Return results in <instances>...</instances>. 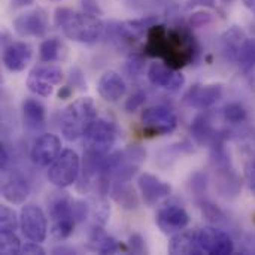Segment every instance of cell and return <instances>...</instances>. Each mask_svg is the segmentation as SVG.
<instances>
[{
	"mask_svg": "<svg viewBox=\"0 0 255 255\" xmlns=\"http://www.w3.org/2000/svg\"><path fill=\"white\" fill-rule=\"evenodd\" d=\"M54 24L63 34L79 43H94L103 34V22L88 12H78L69 7H58L54 15Z\"/></svg>",
	"mask_w": 255,
	"mask_h": 255,
	"instance_id": "6da1fadb",
	"label": "cell"
},
{
	"mask_svg": "<svg viewBox=\"0 0 255 255\" xmlns=\"http://www.w3.org/2000/svg\"><path fill=\"white\" fill-rule=\"evenodd\" d=\"M97 120V108L91 97H79L69 103L60 118V130L66 140L85 136Z\"/></svg>",
	"mask_w": 255,
	"mask_h": 255,
	"instance_id": "7a4b0ae2",
	"label": "cell"
},
{
	"mask_svg": "<svg viewBox=\"0 0 255 255\" xmlns=\"http://www.w3.org/2000/svg\"><path fill=\"white\" fill-rule=\"evenodd\" d=\"M73 200L67 193H54L48 203V214L51 220L49 235L54 241H66L75 229V214H73Z\"/></svg>",
	"mask_w": 255,
	"mask_h": 255,
	"instance_id": "3957f363",
	"label": "cell"
},
{
	"mask_svg": "<svg viewBox=\"0 0 255 255\" xmlns=\"http://www.w3.org/2000/svg\"><path fill=\"white\" fill-rule=\"evenodd\" d=\"M81 170L79 155L73 149H63L48 169V179L58 188L70 187L76 182Z\"/></svg>",
	"mask_w": 255,
	"mask_h": 255,
	"instance_id": "277c9868",
	"label": "cell"
},
{
	"mask_svg": "<svg viewBox=\"0 0 255 255\" xmlns=\"http://www.w3.org/2000/svg\"><path fill=\"white\" fill-rule=\"evenodd\" d=\"M117 136H118V128L115 123L105 118H97L91 126V128L88 130V133L85 134L87 148H88L87 151L99 155H105L114 146Z\"/></svg>",
	"mask_w": 255,
	"mask_h": 255,
	"instance_id": "5b68a950",
	"label": "cell"
},
{
	"mask_svg": "<svg viewBox=\"0 0 255 255\" xmlns=\"http://www.w3.org/2000/svg\"><path fill=\"white\" fill-rule=\"evenodd\" d=\"M63 81V70L52 64H42L34 67L28 78H27V87L31 93L40 97H48L52 94L54 87L58 85Z\"/></svg>",
	"mask_w": 255,
	"mask_h": 255,
	"instance_id": "8992f818",
	"label": "cell"
},
{
	"mask_svg": "<svg viewBox=\"0 0 255 255\" xmlns=\"http://www.w3.org/2000/svg\"><path fill=\"white\" fill-rule=\"evenodd\" d=\"M19 229L28 241L42 244L48 235V221L43 211L34 205L22 206L19 212Z\"/></svg>",
	"mask_w": 255,
	"mask_h": 255,
	"instance_id": "52a82bcc",
	"label": "cell"
},
{
	"mask_svg": "<svg viewBox=\"0 0 255 255\" xmlns=\"http://www.w3.org/2000/svg\"><path fill=\"white\" fill-rule=\"evenodd\" d=\"M196 233H197V242L202 250V254H233L235 244L226 232L215 229V227H202V229L196 230Z\"/></svg>",
	"mask_w": 255,
	"mask_h": 255,
	"instance_id": "ba28073f",
	"label": "cell"
},
{
	"mask_svg": "<svg viewBox=\"0 0 255 255\" xmlns=\"http://www.w3.org/2000/svg\"><path fill=\"white\" fill-rule=\"evenodd\" d=\"M140 123L143 128L154 134H169L178 126V118L166 106H152L142 112Z\"/></svg>",
	"mask_w": 255,
	"mask_h": 255,
	"instance_id": "9c48e42d",
	"label": "cell"
},
{
	"mask_svg": "<svg viewBox=\"0 0 255 255\" xmlns=\"http://www.w3.org/2000/svg\"><path fill=\"white\" fill-rule=\"evenodd\" d=\"M13 30L21 37H43L48 30V18L42 9H31L13 19Z\"/></svg>",
	"mask_w": 255,
	"mask_h": 255,
	"instance_id": "30bf717a",
	"label": "cell"
},
{
	"mask_svg": "<svg viewBox=\"0 0 255 255\" xmlns=\"http://www.w3.org/2000/svg\"><path fill=\"white\" fill-rule=\"evenodd\" d=\"M155 223L163 233L176 235L190 224V215L179 205H164L157 211Z\"/></svg>",
	"mask_w": 255,
	"mask_h": 255,
	"instance_id": "8fae6325",
	"label": "cell"
},
{
	"mask_svg": "<svg viewBox=\"0 0 255 255\" xmlns=\"http://www.w3.org/2000/svg\"><path fill=\"white\" fill-rule=\"evenodd\" d=\"M61 154V140L52 133L39 136L31 146V161L40 167H49L55 158Z\"/></svg>",
	"mask_w": 255,
	"mask_h": 255,
	"instance_id": "7c38bea8",
	"label": "cell"
},
{
	"mask_svg": "<svg viewBox=\"0 0 255 255\" xmlns=\"http://www.w3.org/2000/svg\"><path fill=\"white\" fill-rule=\"evenodd\" d=\"M223 96L221 84H206V85H193L182 97L184 105L194 109H208L214 106Z\"/></svg>",
	"mask_w": 255,
	"mask_h": 255,
	"instance_id": "4fadbf2b",
	"label": "cell"
},
{
	"mask_svg": "<svg viewBox=\"0 0 255 255\" xmlns=\"http://www.w3.org/2000/svg\"><path fill=\"white\" fill-rule=\"evenodd\" d=\"M146 76L152 85L169 91H179L185 84V76L181 72L163 63H152L148 69Z\"/></svg>",
	"mask_w": 255,
	"mask_h": 255,
	"instance_id": "5bb4252c",
	"label": "cell"
},
{
	"mask_svg": "<svg viewBox=\"0 0 255 255\" xmlns=\"http://www.w3.org/2000/svg\"><path fill=\"white\" fill-rule=\"evenodd\" d=\"M28 194H30V184L21 172L13 170L3 178L1 196L6 202L12 205H24Z\"/></svg>",
	"mask_w": 255,
	"mask_h": 255,
	"instance_id": "9a60e30c",
	"label": "cell"
},
{
	"mask_svg": "<svg viewBox=\"0 0 255 255\" xmlns=\"http://www.w3.org/2000/svg\"><path fill=\"white\" fill-rule=\"evenodd\" d=\"M137 187L148 206H155L160 200L167 197L172 191L170 185L151 173H142L137 178Z\"/></svg>",
	"mask_w": 255,
	"mask_h": 255,
	"instance_id": "2e32d148",
	"label": "cell"
},
{
	"mask_svg": "<svg viewBox=\"0 0 255 255\" xmlns=\"http://www.w3.org/2000/svg\"><path fill=\"white\" fill-rule=\"evenodd\" d=\"M33 57V49L25 42H10L3 49V66L9 72H22Z\"/></svg>",
	"mask_w": 255,
	"mask_h": 255,
	"instance_id": "e0dca14e",
	"label": "cell"
},
{
	"mask_svg": "<svg viewBox=\"0 0 255 255\" xmlns=\"http://www.w3.org/2000/svg\"><path fill=\"white\" fill-rule=\"evenodd\" d=\"M97 91L102 99L114 103L124 97L127 85L117 72H105L97 82Z\"/></svg>",
	"mask_w": 255,
	"mask_h": 255,
	"instance_id": "ac0fdd59",
	"label": "cell"
},
{
	"mask_svg": "<svg viewBox=\"0 0 255 255\" xmlns=\"http://www.w3.org/2000/svg\"><path fill=\"white\" fill-rule=\"evenodd\" d=\"M169 253L170 254H196L202 255V250L197 242V233L196 230L190 232H179L173 236L169 245Z\"/></svg>",
	"mask_w": 255,
	"mask_h": 255,
	"instance_id": "d6986e66",
	"label": "cell"
},
{
	"mask_svg": "<svg viewBox=\"0 0 255 255\" xmlns=\"http://www.w3.org/2000/svg\"><path fill=\"white\" fill-rule=\"evenodd\" d=\"M24 124L31 130H39L46 123V111L43 105L36 99H25L22 102Z\"/></svg>",
	"mask_w": 255,
	"mask_h": 255,
	"instance_id": "ffe728a7",
	"label": "cell"
},
{
	"mask_svg": "<svg viewBox=\"0 0 255 255\" xmlns=\"http://www.w3.org/2000/svg\"><path fill=\"white\" fill-rule=\"evenodd\" d=\"M244 40H245V37H244V33L242 31H239L238 28L229 30L221 37V52H223V55L227 60H230V61H236L238 52H239Z\"/></svg>",
	"mask_w": 255,
	"mask_h": 255,
	"instance_id": "44dd1931",
	"label": "cell"
},
{
	"mask_svg": "<svg viewBox=\"0 0 255 255\" xmlns=\"http://www.w3.org/2000/svg\"><path fill=\"white\" fill-rule=\"evenodd\" d=\"M238 67L242 73H248L255 67V39H245L236 58Z\"/></svg>",
	"mask_w": 255,
	"mask_h": 255,
	"instance_id": "7402d4cb",
	"label": "cell"
},
{
	"mask_svg": "<svg viewBox=\"0 0 255 255\" xmlns=\"http://www.w3.org/2000/svg\"><path fill=\"white\" fill-rule=\"evenodd\" d=\"M94 250L100 254H114L118 251V244L114 238H111L108 233H105L100 229H94L90 238Z\"/></svg>",
	"mask_w": 255,
	"mask_h": 255,
	"instance_id": "603a6c76",
	"label": "cell"
},
{
	"mask_svg": "<svg viewBox=\"0 0 255 255\" xmlns=\"http://www.w3.org/2000/svg\"><path fill=\"white\" fill-rule=\"evenodd\" d=\"M39 57L43 63L58 61L63 57V43L55 37L43 40L39 46Z\"/></svg>",
	"mask_w": 255,
	"mask_h": 255,
	"instance_id": "cb8c5ba5",
	"label": "cell"
},
{
	"mask_svg": "<svg viewBox=\"0 0 255 255\" xmlns=\"http://www.w3.org/2000/svg\"><path fill=\"white\" fill-rule=\"evenodd\" d=\"M126 182H121V181H117V185L112 188V196L114 199L124 208H136L137 206V199H136V194L134 191L128 187V185H124Z\"/></svg>",
	"mask_w": 255,
	"mask_h": 255,
	"instance_id": "d4e9b609",
	"label": "cell"
},
{
	"mask_svg": "<svg viewBox=\"0 0 255 255\" xmlns=\"http://www.w3.org/2000/svg\"><path fill=\"white\" fill-rule=\"evenodd\" d=\"M21 242L13 232H1L0 233V253L4 255L21 254Z\"/></svg>",
	"mask_w": 255,
	"mask_h": 255,
	"instance_id": "484cf974",
	"label": "cell"
},
{
	"mask_svg": "<svg viewBox=\"0 0 255 255\" xmlns=\"http://www.w3.org/2000/svg\"><path fill=\"white\" fill-rule=\"evenodd\" d=\"M18 226H19V218H16V214L7 206H1V209H0V230L1 232H15V229Z\"/></svg>",
	"mask_w": 255,
	"mask_h": 255,
	"instance_id": "4316f807",
	"label": "cell"
},
{
	"mask_svg": "<svg viewBox=\"0 0 255 255\" xmlns=\"http://www.w3.org/2000/svg\"><path fill=\"white\" fill-rule=\"evenodd\" d=\"M224 118L232 124H241L247 120V111L239 103H230L224 109Z\"/></svg>",
	"mask_w": 255,
	"mask_h": 255,
	"instance_id": "83f0119b",
	"label": "cell"
},
{
	"mask_svg": "<svg viewBox=\"0 0 255 255\" xmlns=\"http://www.w3.org/2000/svg\"><path fill=\"white\" fill-rule=\"evenodd\" d=\"M193 133H194V137L200 142V143H205L208 142L211 137H212V128L209 126V123L203 118H197L194 121V126H193Z\"/></svg>",
	"mask_w": 255,
	"mask_h": 255,
	"instance_id": "f1b7e54d",
	"label": "cell"
},
{
	"mask_svg": "<svg viewBox=\"0 0 255 255\" xmlns=\"http://www.w3.org/2000/svg\"><path fill=\"white\" fill-rule=\"evenodd\" d=\"M145 94L143 93H136V94H133L128 100H127V103H126V109L127 111H136L137 108H140L142 106V103L145 102Z\"/></svg>",
	"mask_w": 255,
	"mask_h": 255,
	"instance_id": "f546056e",
	"label": "cell"
},
{
	"mask_svg": "<svg viewBox=\"0 0 255 255\" xmlns=\"http://www.w3.org/2000/svg\"><path fill=\"white\" fill-rule=\"evenodd\" d=\"M21 254L43 255L45 254V250L40 247V244H39V242H33V241H30V242H27V244L22 247V250H21Z\"/></svg>",
	"mask_w": 255,
	"mask_h": 255,
	"instance_id": "4dcf8cb0",
	"label": "cell"
},
{
	"mask_svg": "<svg viewBox=\"0 0 255 255\" xmlns=\"http://www.w3.org/2000/svg\"><path fill=\"white\" fill-rule=\"evenodd\" d=\"M108 217H109V209H108V205L103 202V203H99L97 208H96V221L99 224H105L108 221Z\"/></svg>",
	"mask_w": 255,
	"mask_h": 255,
	"instance_id": "1f68e13d",
	"label": "cell"
},
{
	"mask_svg": "<svg viewBox=\"0 0 255 255\" xmlns=\"http://www.w3.org/2000/svg\"><path fill=\"white\" fill-rule=\"evenodd\" d=\"M247 181L250 188L255 193V163L250 164V167L247 169Z\"/></svg>",
	"mask_w": 255,
	"mask_h": 255,
	"instance_id": "d6a6232c",
	"label": "cell"
},
{
	"mask_svg": "<svg viewBox=\"0 0 255 255\" xmlns=\"http://www.w3.org/2000/svg\"><path fill=\"white\" fill-rule=\"evenodd\" d=\"M7 163H9V154H7V151H6L4 145H1V148H0V166H1L3 170L6 169Z\"/></svg>",
	"mask_w": 255,
	"mask_h": 255,
	"instance_id": "836d02e7",
	"label": "cell"
},
{
	"mask_svg": "<svg viewBox=\"0 0 255 255\" xmlns=\"http://www.w3.org/2000/svg\"><path fill=\"white\" fill-rule=\"evenodd\" d=\"M244 4L255 15V0H244Z\"/></svg>",
	"mask_w": 255,
	"mask_h": 255,
	"instance_id": "e575fe53",
	"label": "cell"
},
{
	"mask_svg": "<svg viewBox=\"0 0 255 255\" xmlns=\"http://www.w3.org/2000/svg\"><path fill=\"white\" fill-rule=\"evenodd\" d=\"M16 6H22V4H28L31 3V0H12Z\"/></svg>",
	"mask_w": 255,
	"mask_h": 255,
	"instance_id": "d590c367",
	"label": "cell"
},
{
	"mask_svg": "<svg viewBox=\"0 0 255 255\" xmlns=\"http://www.w3.org/2000/svg\"><path fill=\"white\" fill-rule=\"evenodd\" d=\"M54 1H60V0H54Z\"/></svg>",
	"mask_w": 255,
	"mask_h": 255,
	"instance_id": "8d00e7d4",
	"label": "cell"
}]
</instances>
